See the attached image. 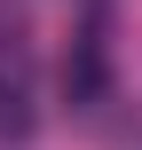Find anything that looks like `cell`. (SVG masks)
I'll return each mask as SVG.
<instances>
[{
  "label": "cell",
  "instance_id": "1",
  "mask_svg": "<svg viewBox=\"0 0 142 150\" xmlns=\"http://www.w3.org/2000/svg\"><path fill=\"white\" fill-rule=\"evenodd\" d=\"M103 87H111V47H103V16H95L87 40H71V55H63V95L71 103H103Z\"/></svg>",
  "mask_w": 142,
  "mask_h": 150
},
{
  "label": "cell",
  "instance_id": "2",
  "mask_svg": "<svg viewBox=\"0 0 142 150\" xmlns=\"http://www.w3.org/2000/svg\"><path fill=\"white\" fill-rule=\"evenodd\" d=\"M24 79H32V55H24V40L0 32V134H24V127H32V111H24Z\"/></svg>",
  "mask_w": 142,
  "mask_h": 150
}]
</instances>
